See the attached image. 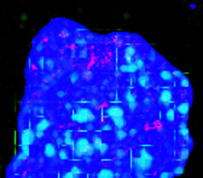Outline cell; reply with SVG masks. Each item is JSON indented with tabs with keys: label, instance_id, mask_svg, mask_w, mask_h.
<instances>
[{
	"label": "cell",
	"instance_id": "obj_1",
	"mask_svg": "<svg viewBox=\"0 0 203 178\" xmlns=\"http://www.w3.org/2000/svg\"><path fill=\"white\" fill-rule=\"evenodd\" d=\"M73 151H74V155L78 156V158H81V156H91L96 152L93 145L90 144V140L87 138H78L74 142Z\"/></svg>",
	"mask_w": 203,
	"mask_h": 178
},
{
	"label": "cell",
	"instance_id": "obj_2",
	"mask_svg": "<svg viewBox=\"0 0 203 178\" xmlns=\"http://www.w3.org/2000/svg\"><path fill=\"white\" fill-rule=\"evenodd\" d=\"M133 165L137 168V172H144V171H148L152 165V155L150 154V151L142 148L141 152H139V156L133 159Z\"/></svg>",
	"mask_w": 203,
	"mask_h": 178
},
{
	"label": "cell",
	"instance_id": "obj_3",
	"mask_svg": "<svg viewBox=\"0 0 203 178\" xmlns=\"http://www.w3.org/2000/svg\"><path fill=\"white\" fill-rule=\"evenodd\" d=\"M71 120L78 123V125H83V123H91V122L96 120L95 113L87 109V107H78L77 110H74L71 113Z\"/></svg>",
	"mask_w": 203,
	"mask_h": 178
},
{
	"label": "cell",
	"instance_id": "obj_4",
	"mask_svg": "<svg viewBox=\"0 0 203 178\" xmlns=\"http://www.w3.org/2000/svg\"><path fill=\"white\" fill-rule=\"evenodd\" d=\"M106 115H108V117L112 119L116 129H123L125 127V111L121 106H109L106 109Z\"/></svg>",
	"mask_w": 203,
	"mask_h": 178
},
{
	"label": "cell",
	"instance_id": "obj_5",
	"mask_svg": "<svg viewBox=\"0 0 203 178\" xmlns=\"http://www.w3.org/2000/svg\"><path fill=\"white\" fill-rule=\"evenodd\" d=\"M36 136H35V132H33L31 127L28 129H23L20 132V136H19V149H28L29 146L35 142Z\"/></svg>",
	"mask_w": 203,
	"mask_h": 178
},
{
	"label": "cell",
	"instance_id": "obj_6",
	"mask_svg": "<svg viewBox=\"0 0 203 178\" xmlns=\"http://www.w3.org/2000/svg\"><path fill=\"white\" fill-rule=\"evenodd\" d=\"M51 120L49 119H47V117H41V120L36 123V127H35V136L36 138H42V135H44V132L48 129V127H51Z\"/></svg>",
	"mask_w": 203,
	"mask_h": 178
},
{
	"label": "cell",
	"instance_id": "obj_7",
	"mask_svg": "<svg viewBox=\"0 0 203 178\" xmlns=\"http://www.w3.org/2000/svg\"><path fill=\"white\" fill-rule=\"evenodd\" d=\"M158 100L163 106H170L171 103H173V93L168 87H164L160 93V97H158Z\"/></svg>",
	"mask_w": 203,
	"mask_h": 178
},
{
	"label": "cell",
	"instance_id": "obj_8",
	"mask_svg": "<svg viewBox=\"0 0 203 178\" xmlns=\"http://www.w3.org/2000/svg\"><path fill=\"white\" fill-rule=\"evenodd\" d=\"M91 145H93L95 151H99V154H102V155H104L109 151V145L103 144L99 136H95V140H93V144H91Z\"/></svg>",
	"mask_w": 203,
	"mask_h": 178
},
{
	"label": "cell",
	"instance_id": "obj_9",
	"mask_svg": "<svg viewBox=\"0 0 203 178\" xmlns=\"http://www.w3.org/2000/svg\"><path fill=\"white\" fill-rule=\"evenodd\" d=\"M44 155L47 156V158H54V156H57V146L51 142H48L45 144L44 146Z\"/></svg>",
	"mask_w": 203,
	"mask_h": 178
},
{
	"label": "cell",
	"instance_id": "obj_10",
	"mask_svg": "<svg viewBox=\"0 0 203 178\" xmlns=\"http://www.w3.org/2000/svg\"><path fill=\"white\" fill-rule=\"evenodd\" d=\"M137 58V49L133 48L132 45H128L125 48V59H126V64L133 63V59Z\"/></svg>",
	"mask_w": 203,
	"mask_h": 178
},
{
	"label": "cell",
	"instance_id": "obj_11",
	"mask_svg": "<svg viewBox=\"0 0 203 178\" xmlns=\"http://www.w3.org/2000/svg\"><path fill=\"white\" fill-rule=\"evenodd\" d=\"M125 101L128 103V106H129L131 110L137 109V99H135V96L132 94L131 90H126V93H125Z\"/></svg>",
	"mask_w": 203,
	"mask_h": 178
},
{
	"label": "cell",
	"instance_id": "obj_12",
	"mask_svg": "<svg viewBox=\"0 0 203 178\" xmlns=\"http://www.w3.org/2000/svg\"><path fill=\"white\" fill-rule=\"evenodd\" d=\"M116 177H119V174L113 172L112 169L109 168H102L97 172V175H96V178H116Z\"/></svg>",
	"mask_w": 203,
	"mask_h": 178
},
{
	"label": "cell",
	"instance_id": "obj_13",
	"mask_svg": "<svg viewBox=\"0 0 203 178\" xmlns=\"http://www.w3.org/2000/svg\"><path fill=\"white\" fill-rule=\"evenodd\" d=\"M26 158H29V148L28 149H22L19 152V154L15 156V161H13V165L15 167H18V165H20L22 162H23Z\"/></svg>",
	"mask_w": 203,
	"mask_h": 178
},
{
	"label": "cell",
	"instance_id": "obj_14",
	"mask_svg": "<svg viewBox=\"0 0 203 178\" xmlns=\"http://www.w3.org/2000/svg\"><path fill=\"white\" fill-rule=\"evenodd\" d=\"M189 110H190V103H189V101L180 103L179 106L176 107V113H179V115L184 116V117H187V115H189Z\"/></svg>",
	"mask_w": 203,
	"mask_h": 178
},
{
	"label": "cell",
	"instance_id": "obj_15",
	"mask_svg": "<svg viewBox=\"0 0 203 178\" xmlns=\"http://www.w3.org/2000/svg\"><path fill=\"white\" fill-rule=\"evenodd\" d=\"M138 84H139V87H142V88H148L150 87V75L146 74V72H141L139 75H138Z\"/></svg>",
	"mask_w": 203,
	"mask_h": 178
},
{
	"label": "cell",
	"instance_id": "obj_16",
	"mask_svg": "<svg viewBox=\"0 0 203 178\" xmlns=\"http://www.w3.org/2000/svg\"><path fill=\"white\" fill-rule=\"evenodd\" d=\"M64 145H68V146H74V139H73V130L71 129H67L64 130Z\"/></svg>",
	"mask_w": 203,
	"mask_h": 178
},
{
	"label": "cell",
	"instance_id": "obj_17",
	"mask_svg": "<svg viewBox=\"0 0 203 178\" xmlns=\"http://www.w3.org/2000/svg\"><path fill=\"white\" fill-rule=\"evenodd\" d=\"M119 71L121 72H129V74H132V72H137L138 68L135 67V64L133 63H129V64H123L119 67Z\"/></svg>",
	"mask_w": 203,
	"mask_h": 178
},
{
	"label": "cell",
	"instance_id": "obj_18",
	"mask_svg": "<svg viewBox=\"0 0 203 178\" xmlns=\"http://www.w3.org/2000/svg\"><path fill=\"white\" fill-rule=\"evenodd\" d=\"M179 133H180V136H183L186 140H190L189 127H187V125H186V122H183V123L179 126Z\"/></svg>",
	"mask_w": 203,
	"mask_h": 178
},
{
	"label": "cell",
	"instance_id": "obj_19",
	"mask_svg": "<svg viewBox=\"0 0 203 178\" xmlns=\"http://www.w3.org/2000/svg\"><path fill=\"white\" fill-rule=\"evenodd\" d=\"M160 77L161 80H164V81H171L173 80V74H171V71H168V70H163V71L160 72Z\"/></svg>",
	"mask_w": 203,
	"mask_h": 178
},
{
	"label": "cell",
	"instance_id": "obj_20",
	"mask_svg": "<svg viewBox=\"0 0 203 178\" xmlns=\"http://www.w3.org/2000/svg\"><path fill=\"white\" fill-rule=\"evenodd\" d=\"M165 117H167V120L168 122H174L176 119V107H170L167 113H165Z\"/></svg>",
	"mask_w": 203,
	"mask_h": 178
},
{
	"label": "cell",
	"instance_id": "obj_21",
	"mask_svg": "<svg viewBox=\"0 0 203 178\" xmlns=\"http://www.w3.org/2000/svg\"><path fill=\"white\" fill-rule=\"evenodd\" d=\"M128 136V132L125 129H118L116 130V139L118 140H123Z\"/></svg>",
	"mask_w": 203,
	"mask_h": 178
},
{
	"label": "cell",
	"instance_id": "obj_22",
	"mask_svg": "<svg viewBox=\"0 0 203 178\" xmlns=\"http://www.w3.org/2000/svg\"><path fill=\"white\" fill-rule=\"evenodd\" d=\"M190 154V148H186V149H183L181 152H180V156L179 159L181 161V162H186V159H187V156H189Z\"/></svg>",
	"mask_w": 203,
	"mask_h": 178
},
{
	"label": "cell",
	"instance_id": "obj_23",
	"mask_svg": "<svg viewBox=\"0 0 203 178\" xmlns=\"http://www.w3.org/2000/svg\"><path fill=\"white\" fill-rule=\"evenodd\" d=\"M183 171H184V165L181 164V165H179V167H176V168L173 169L171 175H173V177H179V175H181V174H183Z\"/></svg>",
	"mask_w": 203,
	"mask_h": 178
},
{
	"label": "cell",
	"instance_id": "obj_24",
	"mask_svg": "<svg viewBox=\"0 0 203 178\" xmlns=\"http://www.w3.org/2000/svg\"><path fill=\"white\" fill-rule=\"evenodd\" d=\"M133 64H135V67L138 68V71H139V70H144V65H145V64H144V59H141V58H135V59H133Z\"/></svg>",
	"mask_w": 203,
	"mask_h": 178
},
{
	"label": "cell",
	"instance_id": "obj_25",
	"mask_svg": "<svg viewBox=\"0 0 203 178\" xmlns=\"http://www.w3.org/2000/svg\"><path fill=\"white\" fill-rule=\"evenodd\" d=\"M57 155H58V158L61 159V161H66V159H68V154H67V151L62 148V149L57 151Z\"/></svg>",
	"mask_w": 203,
	"mask_h": 178
},
{
	"label": "cell",
	"instance_id": "obj_26",
	"mask_svg": "<svg viewBox=\"0 0 203 178\" xmlns=\"http://www.w3.org/2000/svg\"><path fill=\"white\" fill-rule=\"evenodd\" d=\"M78 80H80V74H78V72H71L70 74V81L73 83V84H76Z\"/></svg>",
	"mask_w": 203,
	"mask_h": 178
},
{
	"label": "cell",
	"instance_id": "obj_27",
	"mask_svg": "<svg viewBox=\"0 0 203 178\" xmlns=\"http://www.w3.org/2000/svg\"><path fill=\"white\" fill-rule=\"evenodd\" d=\"M33 111H35V115H36V116H39V117H44V107L35 106V107H33Z\"/></svg>",
	"mask_w": 203,
	"mask_h": 178
},
{
	"label": "cell",
	"instance_id": "obj_28",
	"mask_svg": "<svg viewBox=\"0 0 203 178\" xmlns=\"http://www.w3.org/2000/svg\"><path fill=\"white\" fill-rule=\"evenodd\" d=\"M180 86L181 87H184V88H187V87H190V81H189V78L186 77H181V81H180Z\"/></svg>",
	"mask_w": 203,
	"mask_h": 178
},
{
	"label": "cell",
	"instance_id": "obj_29",
	"mask_svg": "<svg viewBox=\"0 0 203 178\" xmlns=\"http://www.w3.org/2000/svg\"><path fill=\"white\" fill-rule=\"evenodd\" d=\"M44 68H47V70L52 71V68H54V61H52V59H45V65H44Z\"/></svg>",
	"mask_w": 203,
	"mask_h": 178
},
{
	"label": "cell",
	"instance_id": "obj_30",
	"mask_svg": "<svg viewBox=\"0 0 203 178\" xmlns=\"http://www.w3.org/2000/svg\"><path fill=\"white\" fill-rule=\"evenodd\" d=\"M71 171L74 172V175H76L77 178L80 177V175H81V172H83V171H81V169L78 168V167H73V168H71Z\"/></svg>",
	"mask_w": 203,
	"mask_h": 178
},
{
	"label": "cell",
	"instance_id": "obj_31",
	"mask_svg": "<svg viewBox=\"0 0 203 178\" xmlns=\"http://www.w3.org/2000/svg\"><path fill=\"white\" fill-rule=\"evenodd\" d=\"M60 178H77V177L74 175L73 171H68V172H66L64 175H60Z\"/></svg>",
	"mask_w": 203,
	"mask_h": 178
},
{
	"label": "cell",
	"instance_id": "obj_32",
	"mask_svg": "<svg viewBox=\"0 0 203 178\" xmlns=\"http://www.w3.org/2000/svg\"><path fill=\"white\" fill-rule=\"evenodd\" d=\"M36 65H38L41 70L44 68V65H45V58L44 57H41V58H38V61H36Z\"/></svg>",
	"mask_w": 203,
	"mask_h": 178
},
{
	"label": "cell",
	"instance_id": "obj_33",
	"mask_svg": "<svg viewBox=\"0 0 203 178\" xmlns=\"http://www.w3.org/2000/svg\"><path fill=\"white\" fill-rule=\"evenodd\" d=\"M125 155H126V152H125L123 149H118V151H116V158L121 159V158H123Z\"/></svg>",
	"mask_w": 203,
	"mask_h": 178
},
{
	"label": "cell",
	"instance_id": "obj_34",
	"mask_svg": "<svg viewBox=\"0 0 203 178\" xmlns=\"http://www.w3.org/2000/svg\"><path fill=\"white\" fill-rule=\"evenodd\" d=\"M171 74H173V77H179V78H181V77H184V74L181 71H177V70H174V71H171Z\"/></svg>",
	"mask_w": 203,
	"mask_h": 178
},
{
	"label": "cell",
	"instance_id": "obj_35",
	"mask_svg": "<svg viewBox=\"0 0 203 178\" xmlns=\"http://www.w3.org/2000/svg\"><path fill=\"white\" fill-rule=\"evenodd\" d=\"M173 175H171V172H167V171H164V172L160 174V178H171Z\"/></svg>",
	"mask_w": 203,
	"mask_h": 178
},
{
	"label": "cell",
	"instance_id": "obj_36",
	"mask_svg": "<svg viewBox=\"0 0 203 178\" xmlns=\"http://www.w3.org/2000/svg\"><path fill=\"white\" fill-rule=\"evenodd\" d=\"M76 43H77V45H86L87 42H86L83 38H77V39H76Z\"/></svg>",
	"mask_w": 203,
	"mask_h": 178
},
{
	"label": "cell",
	"instance_id": "obj_37",
	"mask_svg": "<svg viewBox=\"0 0 203 178\" xmlns=\"http://www.w3.org/2000/svg\"><path fill=\"white\" fill-rule=\"evenodd\" d=\"M57 145L58 146H62V145H64V140H62V138H60V136L57 138Z\"/></svg>",
	"mask_w": 203,
	"mask_h": 178
},
{
	"label": "cell",
	"instance_id": "obj_38",
	"mask_svg": "<svg viewBox=\"0 0 203 178\" xmlns=\"http://www.w3.org/2000/svg\"><path fill=\"white\" fill-rule=\"evenodd\" d=\"M66 96V91H62V90H60V91H57V97H60V99H62V97Z\"/></svg>",
	"mask_w": 203,
	"mask_h": 178
},
{
	"label": "cell",
	"instance_id": "obj_39",
	"mask_svg": "<svg viewBox=\"0 0 203 178\" xmlns=\"http://www.w3.org/2000/svg\"><path fill=\"white\" fill-rule=\"evenodd\" d=\"M64 107H66V110H68V111L73 110V104H71V103H66V106Z\"/></svg>",
	"mask_w": 203,
	"mask_h": 178
},
{
	"label": "cell",
	"instance_id": "obj_40",
	"mask_svg": "<svg viewBox=\"0 0 203 178\" xmlns=\"http://www.w3.org/2000/svg\"><path fill=\"white\" fill-rule=\"evenodd\" d=\"M137 132H138L137 129H132L131 132H129V135H131V136H135V135H137Z\"/></svg>",
	"mask_w": 203,
	"mask_h": 178
},
{
	"label": "cell",
	"instance_id": "obj_41",
	"mask_svg": "<svg viewBox=\"0 0 203 178\" xmlns=\"http://www.w3.org/2000/svg\"><path fill=\"white\" fill-rule=\"evenodd\" d=\"M102 129H103V130H109V129H112V127H110V126H109V125H104L103 127H102Z\"/></svg>",
	"mask_w": 203,
	"mask_h": 178
},
{
	"label": "cell",
	"instance_id": "obj_42",
	"mask_svg": "<svg viewBox=\"0 0 203 178\" xmlns=\"http://www.w3.org/2000/svg\"><path fill=\"white\" fill-rule=\"evenodd\" d=\"M196 7H197V5H196V3H192V5H190V9H196Z\"/></svg>",
	"mask_w": 203,
	"mask_h": 178
},
{
	"label": "cell",
	"instance_id": "obj_43",
	"mask_svg": "<svg viewBox=\"0 0 203 178\" xmlns=\"http://www.w3.org/2000/svg\"><path fill=\"white\" fill-rule=\"evenodd\" d=\"M150 59H151V61H154V59H155V55H154V54H151V57H150Z\"/></svg>",
	"mask_w": 203,
	"mask_h": 178
}]
</instances>
